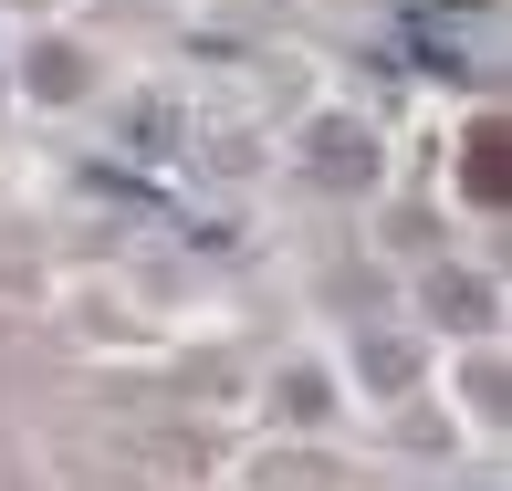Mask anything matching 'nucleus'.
<instances>
[{
    "mask_svg": "<svg viewBox=\"0 0 512 491\" xmlns=\"http://www.w3.org/2000/svg\"><path fill=\"white\" fill-rule=\"evenodd\" d=\"M471 199H502V126H471V157H460Z\"/></svg>",
    "mask_w": 512,
    "mask_h": 491,
    "instance_id": "f257e3e1",
    "label": "nucleus"
}]
</instances>
